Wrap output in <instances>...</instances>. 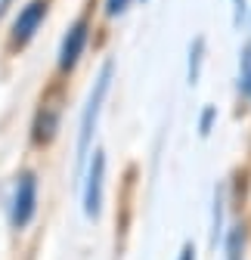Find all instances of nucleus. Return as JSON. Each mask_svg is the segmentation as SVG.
I'll list each match as a JSON object with an SVG mask.
<instances>
[{
  "label": "nucleus",
  "instance_id": "8",
  "mask_svg": "<svg viewBox=\"0 0 251 260\" xmlns=\"http://www.w3.org/2000/svg\"><path fill=\"white\" fill-rule=\"evenodd\" d=\"M245 245H248V230L245 223H233L224 236V260H245Z\"/></svg>",
  "mask_w": 251,
  "mask_h": 260
},
{
  "label": "nucleus",
  "instance_id": "14",
  "mask_svg": "<svg viewBox=\"0 0 251 260\" xmlns=\"http://www.w3.org/2000/svg\"><path fill=\"white\" fill-rule=\"evenodd\" d=\"M177 260H196V245H193V242H183V248H180Z\"/></svg>",
  "mask_w": 251,
  "mask_h": 260
},
{
  "label": "nucleus",
  "instance_id": "4",
  "mask_svg": "<svg viewBox=\"0 0 251 260\" xmlns=\"http://www.w3.org/2000/svg\"><path fill=\"white\" fill-rule=\"evenodd\" d=\"M35 217H38V174L31 168H22L16 174L13 199H10V226H13V233H25Z\"/></svg>",
  "mask_w": 251,
  "mask_h": 260
},
{
  "label": "nucleus",
  "instance_id": "10",
  "mask_svg": "<svg viewBox=\"0 0 251 260\" xmlns=\"http://www.w3.org/2000/svg\"><path fill=\"white\" fill-rule=\"evenodd\" d=\"M239 96L251 100V41L239 50Z\"/></svg>",
  "mask_w": 251,
  "mask_h": 260
},
{
  "label": "nucleus",
  "instance_id": "6",
  "mask_svg": "<svg viewBox=\"0 0 251 260\" xmlns=\"http://www.w3.org/2000/svg\"><path fill=\"white\" fill-rule=\"evenodd\" d=\"M81 199H84V217L100 220L106 199V152L100 146L93 149V158L87 161V171L81 177Z\"/></svg>",
  "mask_w": 251,
  "mask_h": 260
},
{
  "label": "nucleus",
  "instance_id": "1",
  "mask_svg": "<svg viewBox=\"0 0 251 260\" xmlns=\"http://www.w3.org/2000/svg\"><path fill=\"white\" fill-rule=\"evenodd\" d=\"M112 78H115V62L106 59L100 65L97 81L90 87V96H87L84 112H81V124H78V143H75V177H78V183H81V177L87 171L90 155H93V137H97V124H100V115H103V103L109 96Z\"/></svg>",
  "mask_w": 251,
  "mask_h": 260
},
{
  "label": "nucleus",
  "instance_id": "11",
  "mask_svg": "<svg viewBox=\"0 0 251 260\" xmlns=\"http://www.w3.org/2000/svg\"><path fill=\"white\" fill-rule=\"evenodd\" d=\"M134 0H103V16L106 19H121L124 13L131 10Z\"/></svg>",
  "mask_w": 251,
  "mask_h": 260
},
{
  "label": "nucleus",
  "instance_id": "3",
  "mask_svg": "<svg viewBox=\"0 0 251 260\" xmlns=\"http://www.w3.org/2000/svg\"><path fill=\"white\" fill-rule=\"evenodd\" d=\"M59 124H62V87H53L50 93L41 96V103L31 118L28 140L35 149H50L59 137Z\"/></svg>",
  "mask_w": 251,
  "mask_h": 260
},
{
  "label": "nucleus",
  "instance_id": "5",
  "mask_svg": "<svg viewBox=\"0 0 251 260\" xmlns=\"http://www.w3.org/2000/svg\"><path fill=\"white\" fill-rule=\"evenodd\" d=\"M47 16H50V0H28V4L16 13L13 25H10L7 50H10V53L25 50L31 41H35V35L41 31V25L47 22Z\"/></svg>",
  "mask_w": 251,
  "mask_h": 260
},
{
  "label": "nucleus",
  "instance_id": "12",
  "mask_svg": "<svg viewBox=\"0 0 251 260\" xmlns=\"http://www.w3.org/2000/svg\"><path fill=\"white\" fill-rule=\"evenodd\" d=\"M230 4H233V28L236 31H242L245 25H248V0H230Z\"/></svg>",
  "mask_w": 251,
  "mask_h": 260
},
{
  "label": "nucleus",
  "instance_id": "2",
  "mask_svg": "<svg viewBox=\"0 0 251 260\" xmlns=\"http://www.w3.org/2000/svg\"><path fill=\"white\" fill-rule=\"evenodd\" d=\"M90 38H93V4H87V10L66 28V35L59 41V53H56V75L59 78H69L78 62L84 59L87 47H90Z\"/></svg>",
  "mask_w": 251,
  "mask_h": 260
},
{
  "label": "nucleus",
  "instance_id": "13",
  "mask_svg": "<svg viewBox=\"0 0 251 260\" xmlns=\"http://www.w3.org/2000/svg\"><path fill=\"white\" fill-rule=\"evenodd\" d=\"M214 121H217V109L214 106H205L202 115H199V137H211Z\"/></svg>",
  "mask_w": 251,
  "mask_h": 260
},
{
  "label": "nucleus",
  "instance_id": "9",
  "mask_svg": "<svg viewBox=\"0 0 251 260\" xmlns=\"http://www.w3.org/2000/svg\"><path fill=\"white\" fill-rule=\"evenodd\" d=\"M205 38L199 35V38H193V44H190V62H186V81H190V87H196L199 84V78H202V65H205Z\"/></svg>",
  "mask_w": 251,
  "mask_h": 260
},
{
  "label": "nucleus",
  "instance_id": "7",
  "mask_svg": "<svg viewBox=\"0 0 251 260\" xmlns=\"http://www.w3.org/2000/svg\"><path fill=\"white\" fill-rule=\"evenodd\" d=\"M227 236V186L214 189V208H211V248L217 251V245H224Z\"/></svg>",
  "mask_w": 251,
  "mask_h": 260
}]
</instances>
